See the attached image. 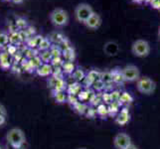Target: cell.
I'll use <instances>...</instances> for the list:
<instances>
[{"instance_id": "6da1fadb", "label": "cell", "mask_w": 160, "mask_h": 149, "mask_svg": "<svg viewBox=\"0 0 160 149\" xmlns=\"http://www.w3.org/2000/svg\"><path fill=\"white\" fill-rule=\"evenodd\" d=\"M6 140L8 144L15 148H21L26 141L24 132L18 127H14L8 130L6 134Z\"/></svg>"}, {"instance_id": "7a4b0ae2", "label": "cell", "mask_w": 160, "mask_h": 149, "mask_svg": "<svg viewBox=\"0 0 160 149\" xmlns=\"http://www.w3.org/2000/svg\"><path fill=\"white\" fill-rule=\"evenodd\" d=\"M51 23L56 27H64L69 23V14L63 8H55L49 14Z\"/></svg>"}, {"instance_id": "3957f363", "label": "cell", "mask_w": 160, "mask_h": 149, "mask_svg": "<svg viewBox=\"0 0 160 149\" xmlns=\"http://www.w3.org/2000/svg\"><path fill=\"white\" fill-rule=\"evenodd\" d=\"M95 12L92 7L88 3H80L77 5L75 9V18L79 23L85 24L88 21L92 14Z\"/></svg>"}, {"instance_id": "277c9868", "label": "cell", "mask_w": 160, "mask_h": 149, "mask_svg": "<svg viewBox=\"0 0 160 149\" xmlns=\"http://www.w3.org/2000/svg\"><path fill=\"white\" fill-rule=\"evenodd\" d=\"M131 52L134 56L138 58L147 57L150 53V45L147 41L143 39H138L133 42L131 46Z\"/></svg>"}, {"instance_id": "5b68a950", "label": "cell", "mask_w": 160, "mask_h": 149, "mask_svg": "<svg viewBox=\"0 0 160 149\" xmlns=\"http://www.w3.org/2000/svg\"><path fill=\"white\" fill-rule=\"evenodd\" d=\"M136 89L143 95H151L156 89V84L148 77H142L136 82Z\"/></svg>"}, {"instance_id": "8992f818", "label": "cell", "mask_w": 160, "mask_h": 149, "mask_svg": "<svg viewBox=\"0 0 160 149\" xmlns=\"http://www.w3.org/2000/svg\"><path fill=\"white\" fill-rule=\"evenodd\" d=\"M121 76H122L123 81L126 82H137L140 78V73L138 68L134 65H128L125 66V67L121 70Z\"/></svg>"}, {"instance_id": "52a82bcc", "label": "cell", "mask_w": 160, "mask_h": 149, "mask_svg": "<svg viewBox=\"0 0 160 149\" xmlns=\"http://www.w3.org/2000/svg\"><path fill=\"white\" fill-rule=\"evenodd\" d=\"M131 144V138L128 134L124 132H120L114 136L113 138V145L118 149H125L128 146Z\"/></svg>"}, {"instance_id": "ba28073f", "label": "cell", "mask_w": 160, "mask_h": 149, "mask_svg": "<svg viewBox=\"0 0 160 149\" xmlns=\"http://www.w3.org/2000/svg\"><path fill=\"white\" fill-rule=\"evenodd\" d=\"M85 25L88 27L89 29L92 30H97L101 27L102 25V17L101 15L97 13V12H93L92 14L91 17L88 19V21L85 23Z\"/></svg>"}, {"instance_id": "9c48e42d", "label": "cell", "mask_w": 160, "mask_h": 149, "mask_svg": "<svg viewBox=\"0 0 160 149\" xmlns=\"http://www.w3.org/2000/svg\"><path fill=\"white\" fill-rule=\"evenodd\" d=\"M11 65H12V55H10L8 52L0 53V67L3 70H8Z\"/></svg>"}, {"instance_id": "30bf717a", "label": "cell", "mask_w": 160, "mask_h": 149, "mask_svg": "<svg viewBox=\"0 0 160 149\" xmlns=\"http://www.w3.org/2000/svg\"><path fill=\"white\" fill-rule=\"evenodd\" d=\"M48 87H50L51 89H54L56 91H62L64 87V82L58 77H51L48 80Z\"/></svg>"}, {"instance_id": "8fae6325", "label": "cell", "mask_w": 160, "mask_h": 149, "mask_svg": "<svg viewBox=\"0 0 160 149\" xmlns=\"http://www.w3.org/2000/svg\"><path fill=\"white\" fill-rule=\"evenodd\" d=\"M37 75L41 77H48L53 73V68L51 65H49L48 63H44L40 65L39 67L36 70Z\"/></svg>"}, {"instance_id": "7c38bea8", "label": "cell", "mask_w": 160, "mask_h": 149, "mask_svg": "<svg viewBox=\"0 0 160 149\" xmlns=\"http://www.w3.org/2000/svg\"><path fill=\"white\" fill-rule=\"evenodd\" d=\"M10 43V37L6 32H0V49L6 47Z\"/></svg>"}, {"instance_id": "4fadbf2b", "label": "cell", "mask_w": 160, "mask_h": 149, "mask_svg": "<svg viewBox=\"0 0 160 149\" xmlns=\"http://www.w3.org/2000/svg\"><path fill=\"white\" fill-rule=\"evenodd\" d=\"M128 119H129V113L126 109H123L122 112H120L117 121L119 124H124V123L128 122Z\"/></svg>"}, {"instance_id": "5bb4252c", "label": "cell", "mask_w": 160, "mask_h": 149, "mask_svg": "<svg viewBox=\"0 0 160 149\" xmlns=\"http://www.w3.org/2000/svg\"><path fill=\"white\" fill-rule=\"evenodd\" d=\"M10 37V44L11 45H17L19 44L21 41H22V37H21V34L20 33H17V32H14L12 33L11 35H9Z\"/></svg>"}, {"instance_id": "9a60e30c", "label": "cell", "mask_w": 160, "mask_h": 149, "mask_svg": "<svg viewBox=\"0 0 160 149\" xmlns=\"http://www.w3.org/2000/svg\"><path fill=\"white\" fill-rule=\"evenodd\" d=\"M52 58H53V55H52L51 51H49V50H47V51H43V54H41V56H40L41 61L44 63H49L52 60Z\"/></svg>"}, {"instance_id": "2e32d148", "label": "cell", "mask_w": 160, "mask_h": 149, "mask_svg": "<svg viewBox=\"0 0 160 149\" xmlns=\"http://www.w3.org/2000/svg\"><path fill=\"white\" fill-rule=\"evenodd\" d=\"M51 47V43L48 39H42L40 45H39V49L42 50V51H47L49 50V48Z\"/></svg>"}, {"instance_id": "e0dca14e", "label": "cell", "mask_w": 160, "mask_h": 149, "mask_svg": "<svg viewBox=\"0 0 160 149\" xmlns=\"http://www.w3.org/2000/svg\"><path fill=\"white\" fill-rule=\"evenodd\" d=\"M54 97H55V99H56V102H64L66 99V97L62 92V91H56L54 93Z\"/></svg>"}, {"instance_id": "ac0fdd59", "label": "cell", "mask_w": 160, "mask_h": 149, "mask_svg": "<svg viewBox=\"0 0 160 149\" xmlns=\"http://www.w3.org/2000/svg\"><path fill=\"white\" fill-rule=\"evenodd\" d=\"M64 69H65V71L66 72H68V73H70V72H72L74 70V66L72 65V64H66V65H64Z\"/></svg>"}, {"instance_id": "d6986e66", "label": "cell", "mask_w": 160, "mask_h": 149, "mask_svg": "<svg viewBox=\"0 0 160 149\" xmlns=\"http://www.w3.org/2000/svg\"><path fill=\"white\" fill-rule=\"evenodd\" d=\"M0 115H6L7 117V110L3 104H1V103H0Z\"/></svg>"}, {"instance_id": "ffe728a7", "label": "cell", "mask_w": 160, "mask_h": 149, "mask_svg": "<svg viewBox=\"0 0 160 149\" xmlns=\"http://www.w3.org/2000/svg\"><path fill=\"white\" fill-rule=\"evenodd\" d=\"M6 123V115H0V126Z\"/></svg>"}, {"instance_id": "44dd1931", "label": "cell", "mask_w": 160, "mask_h": 149, "mask_svg": "<svg viewBox=\"0 0 160 149\" xmlns=\"http://www.w3.org/2000/svg\"><path fill=\"white\" fill-rule=\"evenodd\" d=\"M24 0H11V2H13L14 4H21L23 3Z\"/></svg>"}, {"instance_id": "7402d4cb", "label": "cell", "mask_w": 160, "mask_h": 149, "mask_svg": "<svg viewBox=\"0 0 160 149\" xmlns=\"http://www.w3.org/2000/svg\"><path fill=\"white\" fill-rule=\"evenodd\" d=\"M125 149H138V148H137L135 145H133V144H132V143H131V144L129 145V146H128V147H126Z\"/></svg>"}, {"instance_id": "603a6c76", "label": "cell", "mask_w": 160, "mask_h": 149, "mask_svg": "<svg viewBox=\"0 0 160 149\" xmlns=\"http://www.w3.org/2000/svg\"><path fill=\"white\" fill-rule=\"evenodd\" d=\"M158 37H159V39H160V26H159V29H158Z\"/></svg>"}, {"instance_id": "cb8c5ba5", "label": "cell", "mask_w": 160, "mask_h": 149, "mask_svg": "<svg viewBox=\"0 0 160 149\" xmlns=\"http://www.w3.org/2000/svg\"><path fill=\"white\" fill-rule=\"evenodd\" d=\"M134 1H135V2H138V3H140V2L142 1V0H134Z\"/></svg>"}, {"instance_id": "d4e9b609", "label": "cell", "mask_w": 160, "mask_h": 149, "mask_svg": "<svg viewBox=\"0 0 160 149\" xmlns=\"http://www.w3.org/2000/svg\"><path fill=\"white\" fill-rule=\"evenodd\" d=\"M4 1H11V0H4Z\"/></svg>"}, {"instance_id": "484cf974", "label": "cell", "mask_w": 160, "mask_h": 149, "mask_svg": "<svg viewBox=\"0 0 160 149\" xmlns=\"http://www.w3.org/2000/svg\"><path fill=\"white\" fill-rule=\"evenodd\" d=\"M78 149H86V148H78Z\"/></svg>"}, {"instance_id": "4316f807", "label": "cell", "mask_w": 160, "mask_h": 149, "mask_svg": "<svg viewBox=\"0 0 160 149\" xmlns=\"http://www.w3.org/2000/svg\"><path fill=\"white\" fill-rule=\"evenodd\" d=\"M0 149H1V147H0Z\"/></svg>"}]
</instances>
